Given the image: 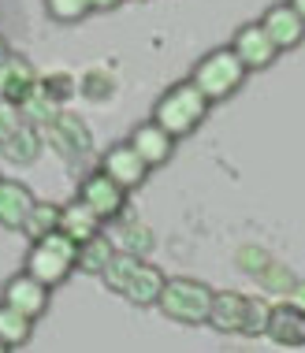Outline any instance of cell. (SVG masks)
<instances>
[{
	"label": "cell",
	"mask_w": 305,
	"mask_h": 353,
	"mask_svg": "<svg viewBox=\"0 0 305 353\" xmlns=\"http://www.w3.org/2000/svg\"><path fill=\"white\" fill-rule=\"evenodd\" d=\"M208 104H213V101H208L205 93L186 79V82H175V85H168V90H164V97H160L157 108H152V119H157L160 127L179 141V138H190L205 123Z\"/></svg>",
	"instance_id": "6da1fadb"
},
{
	"label": "cell",
	"mask_w": 305,
	"mask_h": 353,
	"mask_svg": "<svg viewBox=\"0 0 305 353\" xmlns=\"http://www.w3.org/2000/svg\"><path fill=\"white\" fill-rule=\"evenodd\" d=\"M213 286L201 279H190V275H175V279H164V290H160L157 309L164 312L168 320L186 323V327H201L208 323V309H213Z\"/></svg>",
	"instance_id": "7a4b0ae2"
},
{
	"label": "cell",
	"mask_w": 305,
	"mask_h": 353,
	"mask_svg": "<svg viewBox=\"0 0 305 353\" xmlns=\"http://www.w3.org/2000/svg\"><path fill=\"white\" fill-rule=\"evenodd\" d=\"M75 261H79V242L56 227V231L34 238L30 253H26V272L37 275L45 286H60L75 272Z\"/></svg>",
	"instance_id": "3957f363"
},
{
	"label": "cell",
	"mask_w": 305,
	"mask_h": 353,
	"mask_svg": "<svg viewBox=\"0 0 305 353\" xmlns=\"http://www.w3.org/2000/svg\"><path fill=\"white\" fill-rule=\"evenodd\" d=\"M246 74H250V68H246V63L238 60V52L227 45V49H213L208 56H201L197 68H194V74H190V82H194L197 90L216 104V101L231 97L238 85L246 82Z\"/></svg>",
	"instance_id": "277c9868"
},
{
	"label": "cell",
	"mask_w": 305,
	"mask_h": 353,
	"mask_svg": "<svg viewBox=\"0 0 305 353\" xmlns=\"http://www.w3.org/2000/svg\"><path fill=\"white\" fill-rule=\"evenodd\" d=\"M79 197L86 205L93 208L101 219H116L123 212V205H127V190H123L112 175H104V171H90V175L79 183Z\"/></svg>",
	"instance_id": "5b68a950"
},
{
	"label": "cell",
	"mask_w": 305,
	"mask_h": 353,
	"mask_svg": "<svg viewBox=\"0 0 305 353\" xmlns=\"http://www.w3.org/2000/svg\"><path fill=\"white\" fill-rule=\"evenodd\" d=\"M49 290L52 286H45L37 275L19 272V275H12V279L4 283L0 301L12 305V309H19V312H26L30 320H37V316H45V309H49Z\"/></svg>",
	"instance_id": "8992f818"
},
{
	"label": "cell",
	"mask_w": 305,
	"mask_h": 353,
	"mask_svg": "<svg viewBox=\"0 0 305 353\" xmlns=\"http://www.w3.org/2000/svg\"><path fill=\"white\" fill-rule=\"evenodd\" d=\"M231 49L238 52V60H242L250 71H264L268 63H275V56H279V49H275V41L268 37V30L261 26V19H257V23L238 26Z\"/></svg>",
	"instance_id": "52a82bcc"
},
{
	"label": "cell",
	"mask_w": 305,
	"mask_h": 353,
	"mask_svg": "<svg viewBox=\"0 0 305 353\" xmlns=\"http://www.w3.org/2000/svg\"><path fill=\"white\" fill-rule=\"evenodd\" d=\"M101 171L116 179L123 190H138L149 175V164L138 157V149L130 145V141H116V145L101 157Z\"/></svg>",
	"instance_id": "ba28073f"
},
{
	"label": "cell",
	"mask_w": 305,
	"mask_h": 353,
	"mask_svg": "<svg viewBox=\"0 0 305 353\" xmlns=\"http://www.w3.org/2000/svg\"><path fill=\"white\" fill-rule=\"evenodd\" d=\"M264 335L283 350H302L305 346V309H298L294 301H279L268 309V323Z\"/></svg>",
	"instance_id": "9c48e42d"
},
{
	"label": "cell",
	"mask_w": 305,
	"mask_h": 353,
	"mask_svg": "<svg viewBox=\"0 0 305 353\" xmlns=\"http://www.w3.org/2000/svg\"><path fill=\"white\" fill-rule=\"evenodd\" d=\"M164 279H168V275L160 272V268H152V264L141 261V256H135V264L127 268V279H123L119 294H123L127 301L141 305V309H149V305H157V301H160Z\"/></svg>",
	"instance_id": "30bf717a"
},
{
	"label": "cell",
	"mask_w": 305,
	"mask_h": 353,
	"mask_svg": "<svg viewBox=\"0 0 305 353\" xmlns=\"http://www.w3.org/2000/svg\"><path fill=\"white\" fill-rule=\"evenodd\" d=\"M261 26L268 30V37L275 41V49H279V52L298 49L302 37H305V19L291 8V0H287V4H272L268 12L261 15Z\"/></svg>",
	"instance_id": "8fae6325"
},
{
	"label": "cell",
	"mask_w": 305,
	"mask_h": 353,
	"mask_svg": "<svg viewBox=\"0 0 305 353\" xmlns=\"http://www.w3.org/2000/svg\"><path fill=\"white\" fill-rule=\"evenodd\" d=\"M45 138H49V145L60 152V157H68L71 164L82 157V152H90V145H93V138H90V130L82 127V119L63 116V112L45 127Z\"/></svg>",
	"instance_id": "7c38bea8"
},
{
	"label": "cell",
	"mask_w": 305,
	"mask_h": 353,
	"mask_svg": "<svg viewBox=\"0 0 305 353\" xmlns=\"http://www.w3.org/2000/svg\"><path fill=\"white\" fill-rule=\"evenodd\" d=\"M246 312H250V298L235 290H216L213 309H208V327H216L220 335H242L246 331Z\"/></svg>",
	"instance_id": "4fadbf2b"
},
{
	"label": "cell",
	"mask_w": 305,
	"mask_h": 353,
	"mask_svg": "<svg viewBox=\"0 0 305 353\" xmlns=\"http://www.w3.org/2000/svg\"><path fill=\"white\" fill-rule=\"evenodd\" d=\"M130 145L138 149V157L146 160L149 171H152V168H164L171 160V152H175V138H171L157 119H146V123H138V127H135Z\"/></svg>",
	"instance_id": "5bb4252c"
},
{
	"label": "cell",
	"mask_w": 305,
	"mask_h": 353,
	"mask_svg": "<svg viewBox=\"0 0 305 353\" xmlns=\"http://www.w3.org/2000/svg\"><path fill=\"white\" fill-rule=\"evenodd\" d=\"M34 201L37 197L19 183V179H0V227H4V231H23Z\"/></svg>",
	"instance_id": "9a60e30c"
},
{
	"label": "cell",
	"mask_w": 305,
	"mask_h": 353,
	"mask_svg": "<svg viewBox=\"0 0 305 353\" xmlns=\"http://www.w3.org/2000/svg\"><path fill=\"white\" fill-rule=\"evenodd\" d=\"M34 85H37V74L23 56H8V60L0 63V101L23 104L26 97H30Z\"/></svg>",
	"instance_id": "2e32d148"
},
{
	"label": "cell",
	"mask_w": 305,
	"mask_h": 353,
	"mask_svg": "<svg viewBox=\"0 0 305 353\" xmlns=\"http://www.w3.org/2000/svg\"><path fill=\"white\" fill-rule=\"evenodd\" d=\"M101 223H104V219L93 212V208L86 205L82 197H75L71 205H63V208H60V231H63V234H71L75 242H86V238L101 234Z\"/></svg>",
	"instance_id": "e0dca14e"
},
{
	"label": "cell",
	"mask_w": 305,
	"mask_h": 353,
	"mask_svg": "<svg viewBox=\"0 0 305 353\" xmlns=\"http://www.w3.org/2000/svg\"><path fill=\"white\" fill-rule=\"evenodd\" d=\"M41 141H45L41 130H37L34 123H26V119H23V127H19L12 138L0 141V157L12 160V164H34L37 152H41Z\"/></svg>",
	"instance_id": "ac0fdd59"
},
{
	"label": "cell",
	"mask_w": 305,
	"mask_h": 353,
	"mask_svg": "<svg viewBox=\"0 0 305 353\" xmlns=\"http://www.w3.org/2000/svg\"><path fill=\"white\" fill-rule=\"evenodd\" d=\"M112 253H116V242H112L108 234H93L79 242V261H75V268L86 272V275H101L104 264L112 261Z\"/></svg>",
	"instance_id": "d6986e66"
},
{
	"label": "cell",
	"mask_w": 305,
	"mask_h": 353,
	"mask_svg": "<svg viewBox=\"0 0 305 353\" xmlns=\"http://www.w3.org/2000/svg\"><path fill=\"white\" fill-rule=\"evenodd\" d=\"M30 335H34V320L26 316V312H19L12 305L0 301V342H4L8 350H19V346L30 342Z\"/></svg>",
	"instance_id": "ffe728a7"
},
{
	"label": "cell",
	"mask_w": 305,
	"mask_h": 353,
	"mask_svg": "<svg viewBox=\"0 0 305 353\" xmlns=\"http://www.w3.org/2000/svg\"><path fill=\"white\" fill-rule=\"evenodd\" d=\"M19 112H23V119L34 123V127H49V123L60 116V104H56L49 93L41 90V82H37L34 90H30V97L19 104Z\"/></svg>",
	"instance_id": "44dd1931"
},
{
	"label": "cell",
	"mask_w": 305,
	"mask_h": 353,
	"mask_svg": "<svg viewBox=\"0 0 305 353\" xmlns=\"http://www.w3.org/2000/svg\"><path fill=\"white\" fill-rule=\"evenodd\" d=\"M112 242H116V250H123V253H135V256H141V253H149L152 245V231L146 223H138V219H127V223L119 227V234H112Z\"/></svg>",
	"instance_id": "7402d4cb"
},
{
	"label": "cell",
	"mask_w": 305,
	"mask_h": 353,
	"mask_svg": "<svg viewBox=\"0 0 305 353\" xmlns=\"http://www.w3.org/2000/svg\"><path fill=\"white\" fill-rule=\"evenodd\" d=\"M60 227V205H52V201H34L30 205V216H26V223H23V234L30 238H41V234H49Z\"/></svg>",
	"instance_id": "603a6c76"
},
{
	"label": "cell",
	"mask_w": 305,
	"mask_h": 353,
	"mask_svg": "<svg viewBox=\"0 0 305 353\" xmlns=\"http://www.w3.org/2000/svg\"><path fill=\"white\" fill-rule=\"evenodd\" d=\"M45 12H49L52 23L75 26V23H82L93 8H90V0H45Z\"/></svg>",
	"instance_id": "cb8c5ba5"
},
{
	"label": "cell",
	"mask_w": 305,
	"mask_h": 353,
	"mask_svg": "<svg viewBox=\"0 0 305 353\" xmlns=\"http://www.w3.org/2000/svg\"><path fill=\"white\" fill-rule=\"evenodd\" d=\"M112 90H116V79H112V71H90L82 79V93L93 101H108Z\"/></svg>",
	"instance_id": "d4e9b609"
},
{
	"label": "cell",
	"mask_w": 305,
	"mask_h": 353,
	"mask_svg": "<svg viewBox=\"0 0 305 353\" xmlns=\"http://www.w3.org/2000/svg\"><path fill=\"white\" fill-rule=\"evenodd\" d=\"M37 82H41V90L49 93L56 104H63V101H71V97H75V79H71L68 71H60V74H45V79H37Z\"/></svg>",
	"instance_id": "484cf974"
},
{
	"label": "cell",
	"mask_w": 305,
	"mask_h": 353,
	"mask_svg": "<svg viewBox=\"0 0 305 353\" xmlns=\"http://www.w3.org/2000/svg\"><path fill=\"white\" fill-rule=\"evenodd\" d=\"M268 309H272L268 301L250 298V312H246V331H242L246 339H261V335H264V323H268Z\"/></svg>",
	"instance_id": "4316f807"
},
{
	"label": "cell",
	"mask_w": 305,
	"mask_h": 353,
	"mask_svg": "<svg viewBox=\"0 0 305 353\" xmlns=\"http://www.w3.org/2000/svg\"><path fill=\"white\" fill-rule=\"evenodd\" d=\"M19 127H23V112H19V104L0 101V141H8Z\"/></svg>",
	"instance_id": "83f0119b"
},
{
	"label": "cell",
	"mask_w": 305,
	"mask_h": 353,
	"mask_svg": "<svg viewBox=\"0 0 305 353\" xmlns=\"http://www.w3.org/2000/svg\"><path fill=\"white\" fill-rule=\"evenodd\" d=\"M238 264H242V268H250V275H261L272 261H268V253H261V250H253V245H250V250L238 253Z\"/></svg>",
	"instance_id": "f1b7e54d"
},
{
	"label": "cell",
	"mask_w": 305,
	"mask_h": 353,
	"mask_svg": "<svg viewBox=\"0 0 305 353\" xmlns=\"http://www.w3.org/2000/svg\"><path fill=\"white\" fill-rule=\"evenodd\" d=\"M123 0H90V8L93 12H112V8H119Z\"/></svg>",
	"instance_id": "f546056e"
},
{
	"label": "cell",
	"mask_w": 305,
	"mask_h": 353,
	"mask_svg": "<svg viewBox=\"0 0 305 353\" xmlns=\"http://www.w3.org/2000/svg\"><path fill=\"white\" fill-rule=\"evenodd\" d=\"M291 8H294V12H298V15L305 19V0H291Z\"/></svg>",
	"instance_id": "4dcf8cb0"
},
{
	"label": "cell",
	"mask_w": 305,
	"mask_h": 353,
	"mask_svg": "<svg viewBox=\"0 0 305 353\" xmlns=\"http://www.w3.org/2000/svg\"><path fill=\"white\" fill-rule=\"evenodd\" d=\"M8 56H12V52H8V45H4V37H0V63H4V60H8Z\"/></svg>",
	"instance_id": "1f68e13d"
},
{
	"label": "cell",
	"mask_w": 305,
	"mask_h": 353,
	"mask_svg": "<svg viewBox=\"0 0 305 353\" xmlns=\"http://www.w3.org/2000/svg\"><path fill=\"white\" fill-rule=\"evenodd\" d=\"M4 350H8V346H4V342H0V353H4Z\"/></svg>",
	"instance_id": "d6a6232c"
},
{
	"label": "cell",
	"mask_w": 305,
	"mask_h": 353,
	"mask_svg": "<svg viewBox=\"0 0 305 353\" xmlns=\"http://www.w3.org/2000/svg\"><path fill=\"white\" fill-rule=\"evenodd\" d=\"M138 4H146V0H138Z\"/></svg>",
	"instance_id": "836d02e7"
}]
</instances>
